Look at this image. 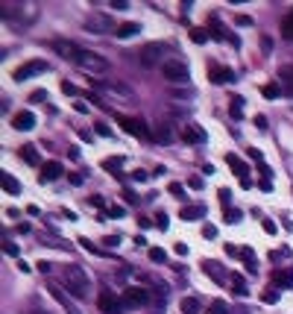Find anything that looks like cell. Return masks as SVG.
I'll list each match as a JSON object with an SVG mask.
<instances>
[{"mask_svg": "<svg viewBox=\"0 0 293 314\" xmlns=\"http://www.w3.org/2000/svg\"><path fill=\"white\" fill-rule=\"evenodd\" d=\"M50 294H53V299H56V302H59V305L65 308V314H82L79 308H76V302H73V299H70L68 294H65V291L59 288V285H50Z\"/></svg>", "mask_w": 293, "mask_h": 314, "instance_id": "obj_14", "label": "cell"}, {"mask_svg": "<svg viewBox=\"0 0 293 314\" xmlns=\"http://www.w3.org/2000/svg\"><path fill=\"white\" fill-rule=\"evenodd\" d=\"M255 126H258V129H267V118H264V115H255Z\"/></svg>", "mask_w": 293, "mask_h": 314, "instance_id": "obj_53", "label": "cell"}, {"mask_svg": "<svg viewBox=\"0 0 293 314\" xmlns=\"http://www.w3.org/2000/svg\"><path fill=\"white\" fill-rule=\"evenodd\" d=\"M226 165H229V168H232L235 174L241 176V179H246V174H249V168L243 165V159H238L235 153H229V156H226Z\"/></svg>", "mask_w": 293, "mask_h": 314, "instance_id": "obj_21", "label": "cell"}, {"mask_svg": "<svg viewBox=\"0 0 293 314\" xmlns=\"http://www.w3.org/2000/svg\"><path fill=\"white\" fill-rule=\"evenodd\" d=\"M121 165H123V159H121V156L103 159V168H106V171H112V176H118V174H121Z\"/></svg>", "mask_w": 293, "mask_h": 314, "instance_id": "obj_29", "label": "cell"}, {"mask_svg": "<svg viewBox=\"0 0 293 314\" xmlns=\"http://www.w3.org/2000/svg\"><path fill=\"white\" fill-rule=\"evenodd\" d=\"M226 256H241V247H235V244H226Z\"/></svg>", "mask_w": 293, "mask_h": 314, "instance_id": "obj_52", "label": "cell"}, {"mask_svg": "<svg viewBox=\"0 0 293 314\" xmlns=\"http://www.w3.org/2000/svg\"><path fill=\"white\" fill-rule=\"evenodd\" d=\"M0 188H3L6 194H12V197H15V194H21V182H18L12 174H0Z\"/></svg>", "mask_w": 293, "mask_h": 314, "instance_id": "obj_18", "label": "cell"}, {"mask_svg": "<svg viewBox=\"0 0 293 314\" xmlns=\"http://www.w3.org/2000/svg\"><path fill=\"white\" fill-rule=\"evenodd\" d=\"M241 217H243L241 209H226V223H238Z\"/></svg>", "mask_w": 293, "mask_h": 314, "instance_id": "obj_36", "label": "cell"}, {"mask_svg": "<svg viewBox=\"0 0 293 314\" xmlns=\"http://www.w3.org/2000/svg\"><path fill=\"white\" fill-rule=\"evenodd\" d=\"M91 86H97L100 91H109V94L132 97V88H129V86H123V83H109V80H91Z\"/></svg>", "mask_w": 293, "mask_h": 314, "instance_id": "obj_13", "label": "cell"}, {"mask_svg": "<svg viewBox=\"0 0 293 314\" xmlns=\"http://www.w3.org/2000/svg\"><path fill=\"white\" fill-rule=\"evenodd\" d=\"M161 70H164V80H170V83H188L190 80L188 65L179 62V59H164L161 62Z\"/></svg>", "mask_w": 293, "mask_h": 314, "instance_id": "obj_5", "label": "cell"}, {"mask_svg": "<svg viewBox=\"0 0 293 314\" xmlns=\"http://www.w3.org/2000/svg\"><path fill=\"white\" fill-rule=\"evenodd\" d=\"M188 185L193 188V191H200V188H203V179H200V176H190V179H188Z\"/></svg>", "mask_w": 293, "mask_h": 314, "instance_id": "obj_49", "label": "cell"}, {"mask_svg": "<svg viewBox=\"0 0 293 314\" xmlns=\"http://www.w3.org/2000/svg\"><path fill=\"white\" fill-rule=\"evenodd\" d=\"M167 191H170L173 197H179V200H182V197H185V188H182V185H179V182H170V185H167Z\"/></svg>", "mask_w": 293, "mask_h": 314, "instance_id": "obj_39", "label": "cell"}, {"mask_svg": "<svg viewBox=\"0 0 293 314\" xmlns=\"http://www.w3.org/2000/svg\"><path fill=\"white\" fill-rule=\"evenodd\" d=\"M249 159H255V162H264V156H261V150H249Z\"/></svg>", "mask_w": 293, "mask_h": 314, "instance_id": "obj_61", "label": "cell"}, {"mask_svg": "<svg viewBox=\"0 0 293 314\" xmlns=\"http://www.w3.org/2000/svg\"><path fill=\"white\" fill-rule=\"evenodd\" d=\"M176 256H188V247H185V244H176Z\"/></svg>", "mask_w": 293, "mask_h": 314, "instance_id": "obj_62", "label": "cell"}, {"mask_svg": "<svg viewBox=\"0 0 293 314\" xmlns=\"http://www.w3.org/2000/svg\"><path fill=\"white\" fill-rule=\"evenodd\" d=\"M103 244H106V247H118V244H121V238H118V235H106Z\"/></svg>", "mask_w": 293, "mask_h": 314, "instance_id": "obj_48", "label": "cell"}, {"mask_svg": "<svg viewBox=\"0 0 293 314\" xmlns=\"http://www.w3.org/2000/svg\"><path fill=\"white\" fill-rule=\"evenodd\" d=\"M65 285L70 288V294L76 299H85L91 294V279H88V273L79 264H68L65 267Z\"/></svg>", "mask_w": 293, "mask_h": 314, "instance_id": "obj_1", "label": "cell"}, {"mask_svg": "<svg viewBox=\"0 0 293 314\" xmlns=\"http://www.w3.org/2000/svg\"><path fill=\"white\" fill-rule=\"evenodd\" d=\"M21 159L27 162V165H41V156H38V150H35V144H24L21 147Z\"/></svg>", "mask_w": 293, "mask_h": 314, "instance_id": "obj_22", "label": "cell"}, {"mask_svg": "<svg viewBox=\"0 0 293 314\" xmlns=\"http://www.w3.org/2000/svg\"><path fill=\"white\" fill-rule=\"evenodd\" d=\"M73 109H76V112H79V115H85V112H88V106L82 103V100H79V103H73Z\"/></svg>", "mask_w": 293, "mask_h": 314, "instance_id": "obj_58", "label": "cell"}, {"mask_svg": "<svg viewBox=\"0 0 293 314\" xmlns=\"http://www.w3.org/2000/svg\"><path fill=\"white\" fill-rule=\"evenodd\" d=\"M76 68L85 70V73H91V76H100V73H109V59L106 56H100V53L94 50H82L79 53V59H76Z\"/></svg>", "mask_w": 293, "mask_h": 314, "instance_id": "obj_2", "label": "cell"}, {"mask_svg": "<svg viewBox=\"0 0 293 314\" xmlns=\"http://www.w3.org/2000/svg\"><path fill=\"white\" fill-rule=\"evenodd\" d=\"M232 291H235V297H249V291H246V285H243V276L241 273H235L232 276Z\"/></svg>", "mask_w": 293, "mask_h": 314, "instance_id": "obj_27", "label": "cell"}, {"mask_svg": "<svg viewBox=\"0 0 293 314\" xmlns=\"http://www.w3.org/2000/svg\"><path fill=\"white\" fill-rule=\"evenodd\" d=\"M208 76H211V83H217V86H226V83H232V80H235V70L226 68V65H217V62H211V65H208Z\"/></svg>", "mask_w": 293, "mask_h": 314, "instance_id": "obj_12", "label": "cell"}, {"mask_svg": "<svg viewBox=\"0 0 293 314\" xmlns=\"http://www.w3.org/2000/svg\"><path fill=\"white\" fill-rule=\"evenodd\" d=\"M121 299L126 302V308H141V305H147V302L153 299V294H150L147 288H141V285H132V288L123 291Z\"/></svg>", "mask_w": 293, "mask_h": 314, "instance_id": "obj_8", "label": "cell"}, {"mask_svg": "<svg viewBox=\"0 0 293 314\" xmlns=\"http://www.w3.org/2000/svg\"><path fill=\"white\" fill-rule=\"evenodd\" d=\"M190 38H193L197 44H206V41H208V30H200V27H197V30H190Z\"/></svg>", "mask_w": 293, "mask_h": 314, "instance_id": "obj_35", "label": "cell"}, {"mask_svg": "<svg viewBox=\"0 0 293 314\" xmlns=\"http://www.w3.org/2000/svg\"><path fill=\"white\" fill-rule=\"evenodd\" d=\"M50 50L56 53V56H62V59H68V62H73V65H76L79 53L85 50V47H79L76 41H68V38H53V41H50Z\"/></svg>", "mask_w": 293, "mask_h": 314, "instance_id": "obj_4", "label": "cell"}, {"mask_svg": "<svg viewBox=\"0 0 293 314\" xmlns=\"http://www.w3.org/2000/svg\"><path fill=\"white\" fill-rule=\"evenodd\" d=\"M220 203H223L226 209H232V206H229V203H232V191H229V188H220Z\"/></svg>", "mask_w": 293, "mask_h": 314, "instance_id": "obj_41", "label": "cell"}, {"mask_svg": "<svg viewBox=\"0 0 293 314\" xmlns=\"http://www.w3.org/2000/svg\"><path fill=\"white\" fill-rule=\"evenodd\" d=\"M62 91H65V94H79V88L73 86V83H68V80L62 83Z\"/></svg>", "mask_w": 293, "mask_h": 314, "instance_id": "obj_45", "label": "cell"}, {"mask_svg": "<svg viewBox=\"0 0 293 314\" xmlns=\"http://www.w3.org/2000/svg\"><path fill=\"white\" fill-rule=\"evenodd\" d=\"M273 282L281 285V288H293V270H276L273 273Z\"/></svg>", "mask_w": 293, "mask_h": 314, "instance_id": "obj_25", "label": "cell"}, {"mask_svg": "<svg viewBox=\"0 0 293 314\" xmlns=\"http://www.w3.org/2000/svg\"><path fill=\"white\" fill-rule=\"evenodd\" d=\"M208 314H229V305H226L223 299H214V302L208 305Z\"/></svg>", "mask_w": 293, "mask_h": 314, "instance_id": "obj_32", "label": "cell"}, {"mask_svg": "<svg viewBox=\"0 0 293 314\" xmlns=\"http://www.w3.org/2000/svg\"><path fill=\"white\" fill-rule=\"evenodd\" d=\"M85 30L88 33H97V35H115L118 33V24H115V18L106 15V12H91L85 18Z\"/></svg>", "mask_w": 293, "mask_h": 314, "instance_id": "obj_3", "label": "cell"}, {"mask_svg": "<svg viewBox=\"0 0 293 314\" xmlns=\"http://www.w3.org/2000/svg\"><path fill=\"white\" fill-rule=\"evenodd\" d=\"M62 174H65L62 162H47V165L41 168V174H38V182H56Z\"/></svg>", "mask_w": 293, "mask_h": 314, "instance_id": "obj_15", "label": "cell"}, {"mask_svg": "<svg viewBox=\"0 0 293 314\" xmlns=\"http://www.w3.org/2000/svg\"><path fill=\"white\" fill-rule=\"evenodd\" d=\"M261 226H264L267 235H276V223H273V220H261Z\"/></svg>", "mask_w": 293, "mask_h": 314, "instance_id": "obj_46", "label": "cell"}, {"mask_svg": "<svg viewBox=\"0 0 293 314\" xmlns=\"http://www.w3.org/2000/svg\"><path fill=\"white\" fill-rule=\"evenodd\" d=\"M94 129H97V135H103V138H109V135H112V126H109V123H103V121L94 123Z\"/></svg>", "mask_w": 293, "mask_h": 314, "instance_id": "obj_37", "label": "cell"}, {"mask_svg": "<svg viewBox=\"0 0 293 314\" xmlns=\"http://www.w3.org/2000/svg\"><path fill=\"white\" fill-rule=\"evenodd\" d=\"M208 30H211V38H217V41L229 38V35H226V27L220 24V18H208ZM229 41H232V38H229Z\"/></svg>", "mask_w": 293, "mask_h": 314, "instance_id": "obj_23", "label": "cell"}, {"mask_svg": "<svg viewBox=\"0 0 293 314\" xmlns=\"http://www.w3.org/2000/svg\"><path fill=\"white\" fill-rule=\"evenodd\" d=\"M261 299H264V302H270V305H273V302H276V299H278L276 288H270V291H264V294H261Z\"/></svg>", "mask_w": 293, "mask_h": 314, "instance_id": "obj_40", "label": "cell"}, {"mask_svg": "<svg viewBox=\"0 0 293 314\" xmlns=\"http://www.w3.org/2000/svg\"><path fill=\"white\" fill-rule=\"evenodd\" d=\"M164 50H167V47H164L161 41H150V44H144V47L138 50L141 65H147V68H150V65H155V62L164 56Z\"/></svg>", "mask_w": 293, "mask_h": 314, "instance_id": "obj_10", "label": "cell"}, {"mask_svg": "<svg viewBox=\"0 0 293 314\" xmlns=\"http://www.w3.org/2000/svg\"><path fill=\"white\" fill-rule=\"evenodd\" d=\"M238 24H241V27H249V24H252V18H246V15H238Z\"/></svg>", "mask_w": 293, "mask_h": 314, "instance_id": "obj_59", "label": "cell"}, {"mask_svg": "<svg viewBox=\"0 0 293 314\" xmlns=\"http://www.w3.org/2000/svg\"><path fill=\"white\" fill-rule=\"evenodd\" d=\"M203 267H206V273L214 282H226V270H223V264L220 262H203Z\"/></svg>", "mask_w": 293, "mask_h": 314, "instance_id": "obj_20", "label": "cell"}, {"mask_svg": "<svg viewBox=\"0 0 293 314\" xmlns=\"http://www.w3.org/2000/svg\"><path fill=\"white\" fill-rule=\"evenodd\" d=\"M155 226H158V229H167V226H170V220H167V211H158V214H155Z\"/></svg>", "mask_w": 293, "mask_h": 314, "instance_id": "obj_38", "label": "cell"}, {"mask_svg": "<svg viewBox=\"0 0 293 314\" xmlns=\"http://www.w3.org/2000/svg\"><path fill=\"white\" fill-rule=\"evenodd\" d=\"M12 129H18V132H30V129H35V115L30 112V109L15 112V115H12Z\"/></svg>", "mask_w": 293, "mask_h": 314, "instance_id": "obj_11", "label": "cell"}, {"mask_svg": "<svg viewBox=\"0 0 293 314\" xmlns=\"http://www.w3.org/2000/svg\"><path fill=\"white\" fill-rule=\"evenodd\" d=\"M135 33H141V24H135V21H126V24H118V38H132Z\"/></svg>", "mask_w": 293, "mask_h": 314, "instance_id": "obj_24", "label": "cell"}, {"mask_svg": "<svg viewBox=\"0 0 293 314\" xmlns=\"http://www.w3.org/2000/svg\"><path fill=\"white\" fill-rule=\"evenodd\" d=\"M112 6H115V9H121V12H123V9H129V3H126V0H112Z\"/></svg>", "mask_w": 293, "mask_h": 314, "instance_id": "obj_54", "label": "cell"}, {"mask_svg": "<svg viewBox=\"0 0 293 314\" xmlns=\"http://www.w3.org/2000/svg\"><path fill=\"white\" fill-rule=\"evenodd\" d=\"M206 214V206H185L182 209V220H200Z\"/></svg>", "mask_w": 293, "mask_h": 314, "instance_id": "obj_26", "label": "cell"}, {"mask_svg": "<svg viewBox=\"0 0 293 314\" xmlns=\"http://www.w3.org/2000/svg\"><path fill=\"white\" fill-rule=\"evenodd\" d=\"M97 308L103 314H123L126 311V302L118 299L115 291H100V294H97Z\"/></svg>", "mask_w": 293, "mask_h": 314, "instance_id": "obj_6", "label": "cell"}, {"mask_svg": "<svg viewBox=\"0 0 293 314\" xmlns=\"http://www.w3.org/2000/svg\"><path fill=\"white\" fill-rule=\"evenodd\" d=\"M132 179H135V182H147V179H150V174H147V171H132Z\"/></svg>", "mask_w": 293, "mask_h": 314, "instance_id": "obj_44", "label": "cell"}, {"mask_svg": "<svg viewBox=\"0 0 293 314\" xmlns=\"http://www.w3.org/2000/svg\"><path fill=\"white\" fill-rule=\"evenodd\" d=\"M38 73H47V62H44V59H33V62H24L21 68H15L12 80L24 83V80H30V76H38Z\"/></svg>", "mask_w": 293, "mask_h": 314, "instance_id": "obj_9", "label": "cell"}, {"mask_svg": "<svg viewBox=\"0 0 293 314\" xmlns=\"http://www.w3.org/2000/svg\"><path fill=\"white\" fill-rule=\"evenodd\" d=\"M155 138H158V141H164V144H167V141H173V132L167 129V126H164V123H161V126L155 129Z\"/></svg>", "mask_w": 293, "mask_h": 314, "instance_id": "obj_34", "label": "cell"}, {"mask_svg": "<svg viewBox=\"0 0 293 314\" xmlns=\"http://www.w3.org/2000/svg\"><path fill=\"white\" fill-rule=\"evenodd\" d=\"M106 214H109V217H123V214H126V209H123V206H109V211H106Z\"/></svg>", "mask_w": 293, "mask_h": 314, "instance_id": "obj_42", "label": "cell"}, {"mask_svg": "<svg viewBox=\"0 0 293 314\" xmlns=\"http://www.w3.org/2000/svg\"><path fill=\"white\" fill-rule=\"evenodd\" d=\"M3 250H6V256H18V244H12V241H6Z\"/></svg>", "mask_w": 293, "mask_h": 314, "instance_id": "obj_50", "label": "cell"}, {"mask_svg": "<svg viewBox=\"0 0 293 314\" xmlns=\"http://www.w3.org/2000/svg\"><path fill=\"white\" fill-rule=\"evenodd\" d=\"M91 206H94V209H100V211H103V209H106V200H103V197H91ZM106 211H109V209H106Z\"/></svg>", "mask_w": 293, "mask_h": 314, "instance_id": "obj_47", "label": "cell"}, {"mask_svg": "<svg viewBox=\"0 0 293 314\" xmlns=\"http://www.w3.org/2000/svg\"><path fill=\"white\" fill-rule=\"evenodd\" d=\"M70 182H73V185H82V182H85V176H79V174H73V176H70Z\"/></svg>", "mask_w": 293, "mask_h": 314, "instance_id": "obj_60", "label": "cell"}, {"mask_svg": "<svg viewBox=\"0 0 293 314\" xmlns=\"http://www.w3.org/2000/svg\"><path fill=\"white\" fill-rule=\"evenodd\" d=\"M261 94H264L267 100H276L278 94H281V86H278V83H267V86L261 88Z\"/></svg>", "mask_w": 293, "mask_h": 314, "instance_id": "obj_31", "label": "cell"}, {"mask_svg": "<svg viewBox=\"0 0 293 314\" xmlns=\"http://www.w3.org/2000/svg\"><path fill=\"white\" fill-rule=\"evenodd\" d=\"M182 138L188 141V144H206V129L203 126H197V123H188L185 129H182Z\"/></svg>", "mask_w": 293, "mask_h": 314, "instance_id": "obj_16", "label": "cell"}, {"mask_svg": "<svg viewBox=\"0 0 293 314\" xmlns=\"http://www.w3.org/2000/svg\"><path fill=\"white\" fill-rule=\"evenodd\" d=\"M229 115H232V118H235V121H241L243 118V97H232V100H229Z\"/></svg>", "mask_w": 293, "mask_h": 314, "instance_id": "obj_28", "label": "cell"}, {"mask_svg": "<svg viewBox=\"0 0 293 314\" xmlns=\"http://www.w3.org/2000/svg\"><path fill=\"white\" fill-rule=\"evenodd\" d=\"M33 314H47V311H33Z\"/></svg>", "mask_w": 293, "mask_h": 314, "instance_id": "obj_64", "label": "cell"}, {"mask_svg": "<svg viewBox=\"0 0 293 314\" xmlns=\"http://www.w3.org/2000/svg\"><path fill=\"white\" fill-rule=\"evenodd\" d=\"M278 86H281L284 94H290V97H293V65L281 68V73H278Z\"/></svg>", "mask_w": 293, "mask_h": 314, "instance_id": "obj_17", "label": "cell"}, {"mask_svg": "<svg viewBox=\"0 0 293 314\" xmlns=\"http://www.w3.org/2000/svg\"><path fill=\"white\" fill-rule=\"evenodd\" d=\"M18 270H21V273H30L33 267H30V264H27V262H18Z\"/></svg>", "mask_w": 293, "mask_h": 314, "instance_id": "obj_63", "label": "cell"}, {"mask_svg": "<svg viewBox=\"0 0 293 314\" xmlns=\"http://www.w3.org/2000/svg\"><path fill=\"white\" fill-rule=\"evenodd\" d=\"M123 197H126V203H129V206H135V203H138V197H135V194L129 191V188L123 191Z\"/></svg>", "mask_w": 293, "mask_h": 314, "instance_id": "obj_51", "label": "cell"}, {"mask_svg": "<svg viewBox=\"0 0 293 314\" xmlns=\"http://www.w3.org/2000/svg\"><path fill=\"white\" fill-rule=\"evenodd\" d=\"M118 126H123L129 135H135V138H150L153 132H150V126L141 121V118H129V115H118Z\"/></svg>", "mask_w": 293, "mask_h": 314, "instance_id": "obj_7", "label": "cell"}, {"mask_svg": "<svg viewBox=\"0 0 293 314\" xmlns=\"http://www.w3.org/2000/svg\"><path fill=\"white\" fill-rule=\"evenodd\" d=\"M150 262H155V264L167 262V253H164L161 247H153V250H150Z\"/></svg>", "mask_w": 293, "mask_h": 314, "instance_id": "obj_33", "label": "cell"}, {"mask_svg": "<svg viewBox=\"0 0 293 314\" xmlns=\"http://www.w3.org/2000/svg\"><path fill=\"white\" fill-rule=\"evenodd\" d=\"M179 311H182V314H200V311H203V302H200L197 297H182Z\"/></svg>", "mask_w": 293, "mask_h": 314, "instance_id": "obj_19", "label": "cell"}, {"mask_svg": "<svg viewBox=\"0 0 293 314\" xmlns=\"http://www.w3.org/2000/svg\"><path fill=\"white\" fill-rule=\"evenodd\" d=\"M203 235H206V238H214V235H217V229H214V226H203Z\"/></svg>", "mask_w": 293, "mask_h": 314, "instance_id": "obj_56", "label": "cell"}, {"mask_svg": "<svg viewBox=\"0 0 293 314\" xmlns=\"http://www.w3.org/2000/svg\"><path fill=\"white\" fill-rule=\"evenodd\" d=\"M44 97H47V91H33L30 94V100H44Z\"/></svg>", "mask_w": 293, "mask_h": 314, "instance_id": "obj_57", "label": "cell"}, {"mask_svg": "<svg viewBox=\"0 0 293 314\" xmlns=\"http://www.w3.org/2000/svg\"><path fill=\"white\" fill-rule=\"evenodd\" d=\"M35 267H38L41 273H50V267H53V264H50V262H38V264H35Z\"/></svg>", "mask_w": 293, "mask_h": 314, "instance_id": "obj_55", "label": "cell"}, {"mask_svg": "<svg viewBox=\"0 0 293 314\" xmlns=\"http://www.w3.org/2000/svg\"><path fill=\"white\" fill-rule=\"evenodd\" d=\"M281 35H284L287 41H293V9L284 15V21H281Z\"/></svg>", "mask_w": 293, "mask_h": 314, "instance_id": "obj_30", "label": "cell"}, {"mask_svg": "<svg viewBox=\"0 0 293 314\" xmlns=\"http://www.w3.org/2000/svg\"><path fill=\"white\" fill-rule=\"evenodd\" d=\"M76 244H82V250H85V253H100V250H97V247L91 244V241H88V238H79V241H76Z\"/></svg>", "mask_w": 293, "mask_h": 314, "instance_id": "obj_43", "label": "cell"}]
</instances>
